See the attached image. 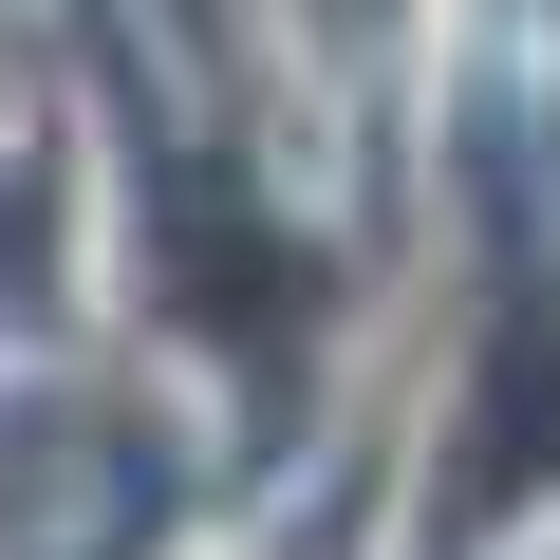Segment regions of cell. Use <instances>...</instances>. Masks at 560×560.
Instances as JSON below:
<instances>
[{
    "mask_svg": "<svg viewBox=\"0 0 560 560\" xmlns=\"http://www.w3.org/2000/svg\"><path fill=\"white\" fill-rule=\"evenodd\" d=\"M467 523H504V504H541L560 486V300H504L486 318V355H467V411H448V467H430Z\"/></svg>",
    "mask_w": 560,
    "mask_h": 560,
    "instance_id": "obj_1",
    "label": "cell"
}]
</instances>
